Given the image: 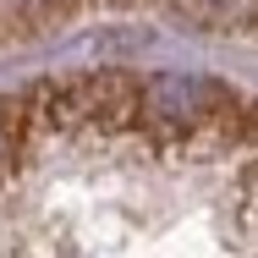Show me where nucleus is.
Returning <instances> with one entry per match:
<instances>
[{
    "label": "nucleus",
    "mask_w": 258,
    "mask_h": 258,
    "mask_svg": "<svg viewBox=\"0 0 258 258\" xmlns=\"http://www.w3.org/2000/svg\"><path fill=\"white\" fill-rule=\"evenodd\" d=\"M225 94L214 88V83H198V77H176V72H165L154 83H143V110L159 115V121H176V126H187V121H204L209 104H220Z\"/></svg>",
    "instance_id": "nucleus-1"
},
{
    "label": "nucleus",
    "mask_w": 258,
    "mask_h": 258,
    "mask_svg": "<svg viewBox=\"0 0 258 258\" xmlns=\"http://www.w3.org/2000/svg\"><path fill=\"white\" fill-rule=\"evenodd\" d=\"M170 11L192 28H214V33H231V28H247L258 17V0H170Z\"/></svg>",
    "instance_id": "nucleus-2"
},
{
    "label": "nucleus",
    "mask_w": 258,
    "mask_h": 258,
    "mask_svg": "<svg viewBox=\"0 0 258 258\" xmlns=\"http://www.w3.org/2000/svg\"><path fill=\"white\" fill-rule=\"evenodd\" d=\"M55 0H0V22H28L39 11H50Z\"/></svg>",
    "instance_id": "nucleus-3"
}]
</instances>
